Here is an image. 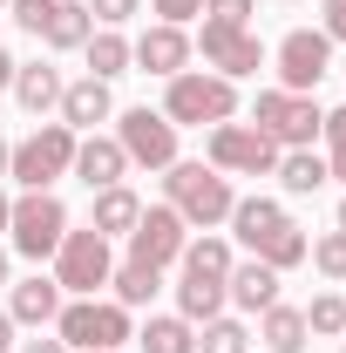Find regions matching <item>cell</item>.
<instances>
[{"label":"cell","instance_id":"22","mask_svg":"<svg viewBox=\"0 0 346 353\" xmlns=\"http://www.w3.org/2000/svg\"><path fill=\"white\" fill-rule=\"evenodd\" d=\"M278 183H285V197H312L326 176H333V163L326 157H312V150H278Z\"/></svg>","mask_w":346,"mask_h":353},{"label":"cell","instance_id":"45","mask_svg":"<svg viewBox=\"0 0 346 353\" xmlns=\"http://www.w3.org/2000/svg\"><path fill=\"white\" fill-rule=\"evenodd\" d=\"M0 7H7V0H0Z\"/></svg>","mask_w":346,"mask_h":353},{"label":"cell","instance_id":"40","mask_svg":"<svg viewBox=\"0 0 346 353\" xmlns=\"http://www.w3.org/2000/svg\"><path fill=\"white\" fill-rule=\"evenodd\" d=\"M7 218H14V197H7V190H0V231H7Z\"/></svg>","mask_w":346,"mask_h":353},{"label":"cell","instance_id":"11","mask_svg":"<svg viewBox=\"0 0 346 353\" xmlns=\"http://www.w3.org/2000/svg\"><path fill=\"white\" fill-rule=\"evenodd\" d=\"M211 170L224 176H272L278 170V143L252 123H217L211 130Z\"/></svg>","mask_w":346,"mask_h":353},{"label":"cell","instance_id":"3","mask_svg":"<svg viewBox=\"0 0 346 353\" xmlns=\"http://www.w3.org/2000/svg\"><path fill=\"white\" fill-rule=\"evenodd\" d=\"M163 116H170L176 130H204V123L217 130V123L238 116V88L224 82V75H211V68H183L163 88Z\"/></svg>","mask_w":346,"mask_h":353},{"label":"cell","instance_id":"35","mask_svg":"<svg viewBox=\"0 0 346 353\" xmlns=\"http://www.w3.org/2000/svg\"><path fill=\"white\" fill-rule=\"evenodd\" d=\"M319 136H326V150H333V163H346V109H333V116L319 123Z\"/></svg>","mask_w":346,"mask_h":353},{"label":"cell","instance_id":"41","mask_svg":"<svg viewBox=\"0 0 346 353\" xmlns=\"http://www.w3.org/2000/svg\"><path fill=\"white\" fill-rule=\"evenodd\" d=\"M7 157H14V143H7V136H0V176H7Z\"/></svg>","mask_w":346,"mask_h":353},{"label":"cell","instance_id":"19","mask_svg":"<svg viewBox=\"0 0 346 353\" xmlns=\"http://www.w3.org/2000/svg\"><path fill=\"white\" fill-rule=\"evenodd\" d=\"M224 299H238L245 312H265V306H278V272L265 259H245V265H231V279H224Z\"/></svg>","mask_w":346,"mask_h":353},{"label":"cell","instance_id":"34","mask_svg":"<svg viewBox=\"0 0 346 353\" xmlns=\"http://www.w3.org/2000/svg\"><path fill=\"white\" fill-rule=\"evenodd\" d=\"M150 7H156V21H170V28H183V21L204 14V0H150Z\"/></svg>","mask_w":346,"mask_h":353},{"label":"cell","instance_id":"14","mask_svg":"<svg viewBox=\"0 0 346 353\" xmlns=\"http://www.w3.org/2000/svg\"><path fill=\"white\" fill-rule=\"evenodd\" d=\"M197 48H204L211 75H224V82H238V75H258V68H265V41L252 34V28H217V21H204Z\"/></svg>","mask_w":346,"mask_h":353},{"label":"cell","instance_id":"20","mask_svg":"<svg viewBox=\"0 0 346 353\" xmlns=\"http://www.w3.org/2000/svg\"><path fill=\"white\" fill-rule=\"evenodd\" d=\"M61 88H68V82H61L48 61H21V68H14V95H21V109H28V116L61 109Z\"/></svg>","mask_w":346,"mask_h":353},{"label":"cell","instance_id":"17","mask_svg":"<svg viewBox=\"0 0 346 353\" xmlns=\"http://www.w3.org/2000/svg\"><path fill=\"white\" fill-rule=\"evenodd\" d=\"M116 116V102H109V82H95V75H82V82H68L61 88V123L82 136L95 130V123H109Z\"/></svg>","mask_w":346,"mask_h":353},{"label":"cell","instance_id":"24","mask_svg":"<svg viewBox=\"0 0 346 353\" xmlns=\"http://www.w3.org/2000/svg\"><path fill=\"white\" fill-rule=\"evenodd\" d=\"M176 312L190 319V326H204V319H217L224 312V279H176Z\"/></svg>","mask_w":346,"mask_h":353},{"label":"cell","instance_id":"44","mask_svg":"<svg viewBox=\"0 0 346 353\" xmlns=\"http://www.w3.org/2000/svg\"><path fill=\"white\" fill-rule=\"evenodd\" d=\"M333 176H346V163H333Z\"/></svg>","mask_w":346,"mask_h":353},{"label":"cell","instance_id":"7","mask_svg":"<svg viewBox=\"0 0 346 353\" xmlns=\"http://www.w3.org/2000/svg\"><path fill=\"white\" fill-rule=\"evenodd\" d=\"M7 238L21 259H54V245L68 238V211L54 190H21L14 197V218H7Z\"/></svg>","mask_w":346,"mask_h":353},{"label":"cell","instance_id":"28","mask_svg":"<svg viewBox=\"0 0 346 353\" xmlns=\"http://www.w3.org/2000/svg\"><path fill=\"white\" fill-rule=\"evenodd\" d=\"M82 54H88V75H95V82H109V75H123V68H130V41H123L116 28L88 34V41H82Z\"/></svg>","mask_w":346,"mask_h":353},{"label":"cell","instance_id":"18","mask_svg":"<svg viewBox=\"0 0 346 353\" xmlns=\"http://www.w3.org/2000/svg\"><path fill=\"white\" fill-rule=\"evenodd\" d=\"M61 306H68V292H61L54 279H41V272H34V279H21V285H14V299H7L14 326H54V312H61Z\"/></svg>","mask_w":346,"mask_h":353},{"label":"cell","instance_id":"29","mask_svg":"<svg viewBox=\"0 0 346 353\" xmlns=\"http://www.w3.org/2000/svg\"><path fill=\"white\" fill-rule=\"evenodd\" d=\"M245 347H252V333L238 319H224V312L204 319V333H197V353H245Z\"/></svg>","mask_w":346,"mask_h":353},{"label":"cell","instance_id":"36","mask_svg":"<svg viewBox=\"0 0 346 353\" xmlns=\"http://www.w3.org/2000/svg\"><path fill=\"white\" fill-rule=\"evenodd\" d=\"M319 14H326V41H346V0H319Z\"/></svg>","mask_w":346,"mask_h":353},{"label":"cell","instance_id":"10","mask_svg":"<svg viewBox=\"0 0 346 353\" xmlns=\"http://www.w3.org/2000/svg\"><path fill=\"white\" fill-rule=\"evenodd\" d=\"M14 7V21L48 48H82L95 34V14H88L82 0H7Z\"/></svg>","mask_w":346,"mask_h":353},{"label":"cell","instance_id":"31","mask_svg":"<svg viewBox=\"0 0 346 353\" xmlns=\"http://www.w3.org/2000/svg\"><path fill=\"white\" fill-rule=\"evenodd\" d=\"M305 259L319 265L326 279H346V231H326L319 245H305Z\"/></svg>","mask_w":346,"mask_h":353},{"label":"cell","instance_id":"43","mask_svg":"<svg viewBox=\"0 0 346 353\" xmlns=\"http://www.w3.org/2000/svg\"><path fill=\"white\" fill-rule=\"evenodd\" d=\"M333 231H346V204H340V224H333Z\"/></svg>","mask_w":346,"mask_h":353},{"label":"cell","instance_id":"2","mask_svg":"<svg viewBox=\"0 0 346 353\" xmlns=\"http://www.w3.org/2000/svg\"><path fill=\"white\" fill-rule=\"evenodd\" d=\"M163 204H170L190 231H217V224L231 218L238 197H231V176L211 170V163H170V170H163Z\"/></svg>","mask_w":346,"mask_h":353},{"label":"cell","instance_id":"38","mask_svg":"<svg viewBox=\"0 0 346 353\" xmlns=\"http://www.w3.org/2000/svg\"><path fill=\"white\" fill-rule=\"evenodd\" d=\"M7 347H14V312L0 306V353H7Z\"/></svg>","mask_w":346,"mask_h":353},{"label":"cell","instance_id":"1","mask_svg":"<svg viewBox=\"0 0 346 353\" xmlns=\"http://www.w3.org/2000/svg\"><path fill=\"white\" fill-rule=\"evenodd\" d=\"M231 231H238V245L252 252V259H265L272 272H292V265H305V238L299 224L285 218V204H272V197H238L231 204Z\"/></svg>","mask_w":346,"mask_h":353},{"label":"cell","instance_id":"16","mask_svg":"<svg viewBox=\"0 0 346 353\" xmlns=\"http://www.w3.org/2000/svg\"><path fill=\"white\" fill-rule=\"evenodd\" d=\"M123 170H130V157H123V143H116V136H95V130H88L82 143H75V176H82L88 190L123 183Z\"/></svg>","mask_w":346,"mask_h":353},{"label":"cell","instance_id":"30","mask_svg":"<svg viewBox=\"0 0 346 353\" xmlns=\"http://www.w3.org/2000/svg\"><path fill=\"white\" fill-rule=\"evenodd\" d=\"M305 333H326V340L346 333V299H340V292H319V299L305 306Z\"/></svg>","mask_w":346,"mask_h":353},{"label":"cell","instance_id":"32","mask_svg":"<svg viewBox=\"0 0 346 353\" xmlns=\"http://www.w3.org/2000/svg\"><path fill=\"white\" fill-rule=\"evenodd\" d=\"M204 14H211L217 28H245L258 14V0H204Z\"/></svg>","mask_w":346,"mask_h":353},{"label":"cell","instance_id":"8","mask_svg":"<svg viewBox=\"0 0 346 353\" xmlns=\"http://www.w3.org/2000/svg\"><path fill=\"white\" fill-rule=\"evenodd\" d=\"M319 123H326V109L312 95H292V88H265L258 109H252V130H265L278 150H312Z\"/></svg>","mask_w":346,"mask_h":353},{"label":"cell","instance_id":"26","mask_svg":"<svg viewBox=\"0 0 346 353\" xmlns=\"http://www.w3.org/2000/svg\"><path fill=\"white\" fill-rule=\"evenodd\" d=\"M183 272H190V279H231V245H224V238H211V231H204V238H190V245H183Z\"/></svg>","mask_w":346,"mask_h":353},{"label":"cell","instance_id":"21","mask_svg":"<svg viewBox=\"0 0 346 353\" xmlns=\"http://www.w3.org/2000/svg\"><path fill=\"white\" fill-rule=\"evenodd\" d=\"M136 218H143V197H136V190H123V183L95 190V218H88V224H95L102 238H130Z\"/></svg>","mask_w":346,"mask_h":353},{"label":"cell","instance_id":"39","mask_svg":"<svg viewBox=\"0 0 346 353\" xmlns=\"http://www.w3.org/2000/svg\"><path fill=\"white\" fill-rule=\"evenodd\" d=\"M14 68H21V61H14V54L0 48V88H14Z\"/></svg>","mask_w":346,"mask_h":353},{"label":"cell","instance_id":"25","mask_svg":"<svg viewBox=\"0 0 346 353\" xmlns=\"http://www.w3.org/2000/svg\"><path fill=\"white\" fill-rule=\"evenodd\" d=\"M136 347L143 353H197V326H190L183 312H163V319H150V326L136 333Z\"/></svg>","mask_w":346,"mask_h":353},{"label":"cell","instance_id":"27","mask_svg":"<svg viewBox=\"0 0 346 353\" xmlns=\"http://www.w3.org/2000/svg\"><path fill=\"white\" fill-rule=\"evenodd\" d=\"M109 285H116V306H150V299H156V285H163V272H156V265L123 259L116 272H109Z\"/></svg>","mask_w":346,"mask_h":353},{"label":"cell","instance_id":"12","mask_svg":"<svg viewBox=\"0 0 346 353\" xmlns=\"http://www.w3.org/2000/svg\"><path fill=\"white\" fill-rule=\"evenodd\" d=\"M326 68H333V41H326V28H292V34L278 41V88L312 95Z\"/></svg>","mask_w":346,"mask_h":353},{"label":"cell","instance_id":"13","mask_svg":"<svg viewBox=\"0 0 346 353\" xmlns=\"http://www.w3.org/2000/svg\"><path fill=\"white\" fill-rule=\"evenodd\" d=\"M183 245H190V224L176 218L170 204H150V211L136 218V231H130V259L136 265H156V272L183 259Z\"/></svg>","mask_w":346,"mask_h":353},{"label":"cell","instance_id":"4","mask_svg":"<svg viewBox=\"0 0 346 353\" xmlns=\"http://www.w3.org/2000/svg\"><path fill=\"white\" fill-rule=\"evenodd\" d=\"M54 340L68 353H116L123 340H136V326L130 306H116V299H68L54 312Z\"/></svg>","mask_w":346,"mask_h":353},{"label":"cell","instance_id":"33","mask_svg":"<svg viewBox=\"0 0 346 353\" xmlns=\"http://www.w3.org/2000/svg\"><path fill=\"white\" fill-rule=\"evenodd\" d=\"M82 7L95 14V21H102V28H123V21L136 14V0H82Z\"/></svg>","mask_w":346,"mask_h":353},{"label":"cell","instance_id":"42","mask_svg":"<svg viewBox=\"0 0 346 353\" xmlns=\"http://www.w3.org/2000/svg\"><path fill=\"white\" fill-rule=\"evenodd\" d=\"M0 285H7V245H0Z\"/></svg>","mask_w":346,"mask_h":353},{"label":"cell","instance_id":"5","mask_svg":"<svg viewBox=\"0 0 346 353\" xmlns=\"http://www.w3.org/2000/svg\"><path fill=\"white\" fill-rule=\"evenodd\" d=\"M75 143H82V136L68 130V123H41L34 136H21V143H14L7 176H14L21 190H54V176L75 170Z\"/></svg>","mask_w":346,"mask_h":353},{"label":"cell","instance_id":"37","mask_svg":"<svg viewBox=\"0 0 346 353\" xmlns=\"http://www.w3.org/2000/svg\"><path fill=\"white\" fill-rule=\"evenodd\" d=\"M14 353H68V347H61V340H21Z\"/></svg>","mask_w":346,"mask_h":353},{"label":"cell","instance_id":"15","mask_svg":"<svg viewBox=\"0 0 346 353\" xmlns=\"http://www.w3.org/2000/svg\"><path fill=\"white\" fill-rule=\"evenodd\" d=\"M130 61L170 82V75H183V68H190V34H183V28H170V21H156L143 41H130Z\"/></svg>","mask_w":346,"mask_h":353},{"label":"cell","instance_id":"23","mask_svg":"<svg viewBox=\"0 0 346 353\" xmlns=\"http://www.w3.org/2000/svg\"><path fill=\"white\" fill-rule=\"evenodd\" d=\"M258 340L272 353H305V340H312V333H305V312L299 306H265L258 312Z\"/></svg>","mask_w":346,"mask_h":353},{"label":"cell","instance_id":"6","mask_svg":"<svg viewBox=\"0 0 346 353\" xmlns=\"http://www.w3.org/2000/svg\"><path fill=\"white\" fill-rule=\"evenodd\" d=\"M109 272H116V252H109V238L88 224V231H68L61 245H54V285L68 292V299H95L102 285H109Z\"/></svg>","mask_w":346,"mask_h":353},{"label":"cell","instance_id":"9","mask_svg":"<svg viewBox=\"0 0 346 353\" xmlns=\"http://www.w3.org/2000/svg\"><path fill=\"white\" fill-rule=\"evenodd\" d=\"M116 143H123V157H130L136 170H170L176 163V123L163 109H123V123H116Z\"/></svg>","mask_w":346,"mask_h":353}]
</instances>
